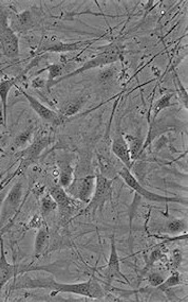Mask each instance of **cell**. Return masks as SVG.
<instances>
[{"mask_svg": "<svg viewBox=\"0 0 188 302\" xmlns=\"http://www.w3.org/2000/svg\"><path fill=\"white\" fill-rule=\"evenodd\" d=\"M17 278V277H16ZM13 288H47L51 289V296L58 294H73L91 299H103L105 297V290L102 287L100 281L96 277H91L86 282L80 283H60L53 278H31L20 276L17 278Z\"/></svg>", "mask_w": 188, "mask_h": 302, "instance_id": "1", "label": "cell"}, {"mask_svg": "<svg viewBox=\"0 0 188 302\" xmlns=\"http://www.w3.org/2000/svg\"><path fill=\"white\" fill-rule=\"evenodd\" d=\"M122 57H123V50H122L121 46L118 43H112L106 47H104L99 54L93 56L91 59L87 61L85 64L78 67L76 70L69 72V74H67V75H62L59 79H57L55 82L52 83V84L49 86V89L51 87L59 84L60 82L71 79V78H74V77L82 74V72H86V71L94 69V68L103 67L106 65H110L112 63H116V62L121 61Z\"/></svg>", "mask_w": 188, "mask_h": 302, "instance_id": "2", "label": "cell"}, {"mask_svg": "<svg viewBox=\"0 0 188 302\" xmlns=\"http://www.w3.org/2000/svg\"><path fill=\"white\" fill-rule=\"evenodd\" d=\"M112 199V180L103 175L96 176V189L87 207L76 216L96 214L99 210L102 212L104 206Z\"/></svg>", "mask_w": 188, "mask_h": 302, "instance_id": "3", "label": "cell"}, {"mask_svg": "<svg viewBox=\"0 0 188 302\" xmlns=\"http://www.w3.org/2000/svg\"><path fill=\"white\" fill-rule=\"evenodd\" d=\"M120 176L121 178L125 182L128 187L134 191L137 192L139 195L144 197L145 200H147L152 203H177V204H182L187 206V199H183V197H173V196H164L158 193H154L152 191H149L145 188V187L134 177V175L130 172L129 169H127L126 166L120 171Z\"/></svg>", "mask_w": 188, "mask_h": 302, "instance_id": "4", "label": "cell"}, {"mask_svg": "<svg viewBox=\"0 0 188 302\" xmlns=\"http://www.w3.org/2000/svg\"><path fill=\"white\" fill-rule=\"evenodd\" d=\"M0 49L9 59H16L19 56V39L12 28L8 24V17L0 4Z\"/></svg>", "mask_w": 188, "mask_h": 302, "instance_id": "5", "label": "cell"}, {"mask_svg": "<svg viewBox=\"0 0 188 302\" xmlns=\"http://www.w3.org/2000/svg\"><path fill=\"white\" fill-rule=\"evenodd\" d=\"M23 191V180L19 179L12 186L11 190H10V192L3 202L2 212H0V227L5 226L8 222L11 221L12 218H15L18 207L22 204Z\"/></svg>", "mask_w": 188, "mask_h": 302, "instance_id": "6", "label": "cell"}, {"mask_svg": "<svg viewBox=\"0 0 188 302\" xmlns=\"http://www.w3.org/2000/svg\"><path fill=\"white\" fill-rule=\"evenodd\" d=\"M49 194L53 197L54 201L56 202L57 208L61 212V215L70 217L73 212H75L79 209L81 202L76 199H72L67 190L62 188L60 185L51 187L49 189Z\"/></svg>", "mask_w": 188, "mask_h": 302, "instance_id": "7", "label": "cell"}, {"mask_svg": "<svg viewBox=\"0 0 188 302\" xmlns=\"http://www.w3.org/2000/svg\"><path fill=\"white\" fill-rule=\"evenodd\" d=\"M104 276H105L107 285L111 284L112 281L120 280V279L124 280V282L130 284L126 276H125L121 270V260L118 255L114 235L110 237V255L108 259V263L105 267V272H104Z\"/></svg>", "mask_w": 188, "mask_h": 302, "instance_id": "8", "label": "cell"}, {"mask_svg": "<svg viewBox=\"0 0 188 302\" xmlns=\"http://www.w3.org/2000/svg\"><path fill=\"white\" fill-rule=\"evenodd\" d=\"M96 189V176L88 175L81 179L74 180L67 189L68 193L81 203L88 204Z\"/></svg>", "mask_w": 188, "mask_h": 302, "instance_id": "9", "label": "cell"}, {"mask_svg": "<svg viewBox=\"0 0 188 302\" xmlns=\"http://www.w3.org/2000/svg\"><path fill=\"white\" fill-rule=\"evenodd\" d=\"M15 87L17 88V90H19V92L22 93V95L26 98V100L29 102L31 108H32L36 113L37 116L46 122H49L51 124H53V126H57V124H60L61 121L64 120L60 114L57 113L56 111L50 109L49 107H47L46 105H44L43 103H41L39 100H37L36 98H34L33 96L29 95L28 92H26V90H24L23 88H20L19 86H17V84L15 85Z\"/></svg>", "mask_w": 188, "mask_h": 302, "instance_id": "10", "label": "cell"}, {"mask_svg": "<svg viewBox=\"0 0 188 302\" xmlns=\"http://www.w3.org/2000/svg\"><path fill=\"white\" fill-rule=\"evenodd\" d=\"M94 43V40H80L74 41V43H64L59 39L51 38L44 41V45L38 49V53H45V52H50V53H66V52H74L80 50L82 47L89 46Z\"/></svg>", "mask_w": 188, "mask_h": 302, "instance_id": "11", "label": "cell"}, {"mask_svg": "<svg viewBox=\"0 0 188 302\" xmlns=\"http://www.w3.org/2000/svg\"><path fill=\"white\" fill-rule=\"evenodd\" d=\"M27 272L25 268L20 267L16 264H10L5 255L4 251V241L3 237H0V291H2L3 286L8 282L10 279L17 277L18 275Z\"/></svg>", "mask_w": 188, "mask_h": 302, "instance_id": "12", "label": "cell"}, {"mask_svg": "<svg viewBox=\"0 0 188 302\" xmlns=\"http://www.w3.org/2000/svg\"><path fill=\"white\" fill-rule=\"evenodd\" d=\"M111 151L122 161V163L126 166L127 169H129V170L131 169L133 162L130 157L129 148H128L127 141L124 138V134H122L121 132L117 133L116 136H114V138L112 140Z\"/></svg>", "mask_w": 188, "mask_h": 302, "instance_id": "13", "label": "cell"}, {"mask_svg": "<svg viewBox=\"0 0 188 302\" xmlns=\"http://www.w3.org/2000/svg\"><path fill=\"white\" fill-rule=\"evenodd\" d=\"M49 142H50L49 136L37 137L33 143H31V145H29L25 151H23L22 154L24 156V159L28 161L35 160L40 155V153L47 148Z\"/></svg>", "mask_w": 188, "mask_h": 302, "instance_id": "14", "label": "cell"}, {"mask_svg": "<svg viewBox=\"0 0 188 302\" xmlns=\"http://www.w3.org/2000/svg\"><path fill=\"white\" fill-rule=\"evenodd\" d=\"M17 80H18V78H9V79H4L0 81V101H2V105H3L5 126H7V112H8L7 104H8L9 92L13 86L16 85Z\"/></svg>", "mask_w": 188, "mask_h": 302, "instance_id": "15", "label": "cell"}, {"mask_svg": "<svg viewBox=\"0 0 188 302\" xmlns=\"http://www.w3.org/2000/svg\"><path fill=\"white\" fill-rule=\"evenodd\" d=\"M124 138L127 141L129 152H130V157L132 162H134L142 154L144 139L140 136H133V135H129V134H124Z\"/></svg>", "mask_w": 188, "mask_h": 302, "instance_id": "16", "label": "cell"}, {"mask_svg": "<svg viewBox=\"0 0 188 302\" xmlns=\"http://www.w3.org/2000/svg\"><path fill=\"white\" fill-rule=\"evenodd\" d=\"M86 103V99L85 98H79L76 100H72L67 102L64 106L61 107L60 110V117L62 119H67L70 117L75 116V114L81 109V107L83 106V104Z\"/></svg>", "mask_w": 188, "mask_h": 302, "instance_id": "17", "label": "cell"}, {"mask_svg": "<svg viewBox=\"0 0 188 302\" xmlns=\"http://www.w3.org/2000/svg\"><path fill=\"white\" fill-rule=\"evenodd\" d=\"M48 239H49V231H48L47 226L44 225L40 228H38L36 236H35L34 255L36 258H38L45 251V248L48 244Z\"/></svg>", "mask_w": 188, "mask_h": 302, "instance_id": "18", "label": "cell"}, {"mask_svg": "<svg viewBox=\"0 0 188 302\" xmlns=\"http://www.w3.org/2000/svg\"><path fill=\"white\" fill-rule=\"evenodd\" d=\"M162 231L172 234V235L179 234L181 232H186L187 231V220H185V218H181V220L172 218V220L168 221L164 225V228L162 229Z\"/></svg>", "mask_w": 188, "mask_h": 302, "instance_id": "19", "label": "cell"}, {"mask_svg": "<svg viewBox=\"0 0 188 302\" xmlns=\"http://www.w3.org/2000/svg\"><path fill=\"white\" fill-rule=\"evenodd\" d=\"M74 182V169L69 163L60 165L59 169V185L62 188L68 189Z\"/></svg>", "mask_w": 188, "mask_h": 302, "instance_id": "20", "label": "cell"}, {"mask_svg": "<svg viewBox=\"0 0 188 302\" xmlns=\"http://www.w3.org/2000/svg\"><path fill=\"white\" fill-rule=\"evenodd\" d=\"M172 97H173V93L170 92V93H166V95L161 97L159 100H156V102L153 104V107H152V111H153L152 120H156V118H158L161 111L172 106V103H171Z\"/></svg>", "mask_w": 188, "mask_h": 302, "instance_id": "21", "label": "cell"}, {"mask_svg": "<svg viewBox=\"0 0 188 302\" xmlns=\"http://www.w3.org/2000/svg\"><path fill=\"white\" fill-rule=\"evenodd\" d=\"M183 282H182V278H181V275L176 272V270H172V274L167 278L166 280H164V282L162 284H160L158 287H155L158 290H161L163 291V293H168V291L177 286V285H181Z\"/></svg>", "mask_w": 188, "mask_h": 302, "instance_id": "22", "label": "cell"}, {"mask_svg": "<svg viewBox=\"0 0 188 302\" xmlns=\"http://www.w3.org/2000/svg\"><path fill=\"white\" fill-rule=\"evenodd\" d=\"M173 84L175 86L177 97H179L181 104L185 109H187L188 108V92L176 71L173 72Z\"/></svg>", "mask_w": 188, "mask_h": 302, "instance_id": "23", "label": "cell"}, {"mask_svg": "<svg viewBox=\"0 0 188 302\" xmlns=\"http://www.w3.org/2000/svg\"><path fill=\"white\" fill-rule=\"evenodd\" d=\"M46 70L49 71L48 85H47L48 89H49V86L52 84V83L55 82L57 79H59L62 76V72H64V67H62V65H60V64H51V65L47 66L46 68L38 71L36 75H39V74H41V72H44Z\"/></svg>", "mask_w": 188, "mask_h": 302, "instance_id": "24", "label": "cell"}, {"mask_svg": "<svg viewBox=\"0 0 188 302\" xmlns=\"http://www.w3.org/2000/svg\"><path fill=\"white\" fill-rule=\"evenodd\" d=\"M40 206H41V212H43L44 215H47L50 212L57 209L56 202L54 201L53 197H52L49 193H47L43 196V199H41Z\"/></svg>", "mask_w": 188, "mask_h": 302, "instance_id": "25", "label": "cell"}, {"mask_svg": "<svg viewBox=\"0 0 188 302\" xmlns=\"http://www.w3.org/2000/svg\"><path fill=\"white\" fill-rule=\"evenodd\" d=\"M32 130L29 129L23 133H20L18 136L15 139V147L17 148H22L25 147V145L30 141L31 136H32Z\"/></svg>", "mask_w": 188, "mask_h": 302, "instance_id": "26", "label": "cell"}, {"mask_svg": "<svg viewBox=\"0 0 188 302\" xmlns=\"http://www.w3.org/2000/svg\"><path fill=\"white\" fill-rule=\"evenodd\" d=\"M170 261H171V267L173 270H176L177 268H179V266L181 265V263L183 261V253L180 251L179 248H175L172 251Z\"/></svg>", "mask_w": 188, "mask_h": 302, "instance_id": "27", "label": "cell"}, {"mask_svg": "<svg viewBox=\"0 0 188 302\" xmlns=\"http://www.w3.org/2000/svg\"><path fill=\"white\" fill-rule=\"evenodd\" d=\"M44 217L41 216L40 214H35L34 216H32V218L29 221L28 225H27V229L28 230H30V229H38L40 228L41 226H44Z\"/></svg>", "mask_w": 188, "mask_h": 302, "instance_id": "28", "label": "cell"}, {"mask_svg": "<svg viewBox=\"0 0 188 302\" xmlns=\"http://www.w3.org/2000/svg\"><path fill=\"white\" fill-rule=\"evenodd\" d=\"M147 280L149 284L152 286V287H158L160 284H162L164 282V277L159 274V273H150L147 277Z\"/></svg>", "mask_w": 188, "mask_h": 302, "instance_id": "29", "label": "cell"}, {"mask_svg": "<svg viewBox=\"0 0 188 302\" xmlns=\"http://www.w3.org/2000/svg\"><path fill=\"white\" fill-rule=\"evenodd\" d=\"M17 18L19 20L20 26H24V27L31 26V24H32V22H33L32 15H31V13L29 11H24L22 13L17 14Z\"/></svg>", "mask_w": 188, "mask_h": 302, "instance_id": "30", "label": "cell"}, {"mask_svg": "<svg viewBox=\"0 0 188 302\" xmlns=\"http://www.w3.org/2000/svg\"><path fill=\"white\" fill-rule=\"evenodd\" d=\"M164 257V254L162 252L161 248H156L154 249V251L150 254V257H149V260H148V264L147 266H150L151 264H153L154 262L156 261H160V260Z\"/></svg>", "mask_w": 188, "mask_h": 302, "instance_id": "31", "label": "cell"}, {"mask_svg": "<svg viewBox=\"0 0 188 302\" xmlns=\"http://www.w3.org/2000/svg\"><path fill=\"white\" fill-rule=\"evenodd\" d=\"M48 85V81L40 78V77H37L35 78L32 83H31V86H32L33 88H44Z\"/></svg>", "mask_w": 188, "mask_h": 302, "instance_id": "32", "label": "cell"}, {"mask_svg": "<svg viewBox=\"0 0 188 302\" xmlns=\"http://www.w3.org/2000/svg\"><path fill=\"white\" fill-rule=\"evenodd\" d=\"M13 223H14V218H12L11 221L8 222L5 226H3L2 228H0V237H3V235L9 230L10 228H11L13 226Z\"/></svg>", "mask_w": 188, "mask_h": 302, "instance_id": "33", "label": "cell"}]
</instances>
